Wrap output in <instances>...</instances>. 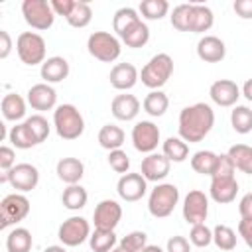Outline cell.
<instances>
[{
  "instance_id": "1",
  "label": "cell",
  "mask_w": 252,
  "mask_h": 252,
  "mask_svg": "<svg viewBox=\"0 0 252 252\" xmlns=\"http://www.w3.org/2000/svg\"><path fill=\"white\" fill-rule=\"evenodd\" d=\"M213 124L215 112L207 102L189 104L179 112V138L189 144H197L213 130Z\"/></svg>"
},
{
  "instance_id": "2",
  "label": "cell",
  "mask_w": 252,
  "mask_h": 252,
  "mask_svg": "<svg viewBox=\"0 0 252 252\" xmlns=\"http://www.w3.org/2000/svg\"><path fill=\"white\" fill-rule=\"evenodd\" d=\"M53 126L59 138L77 140L85 132V118L75 104H59L53 110Z\"/></svg>"
},
{
  "instance_id": "3",
  "label": "cell",
  "mask_w": 252,
  "mask_h": 252,
  "mask_svg": "<svg viewBox=\"0 0 252 252\" xmlns=\"http://www.w3.org/2000/svg\"><path fill=\"white\" fill-rule=\"evenodd\" d=\"M173 73V59L167 53H158L154 55L140 71L142 85H146L152 91H159L171 77Z\"/></svg>"
},
{
  "instance_id": "4",
  "label": "cell",
  "mask_w": 252,
  "mask_h": 252,
  "mask_svg": "<svg viewBox=\"0 0 252 252\" xmlns=\"http://www.w3.org/2000/svg\"><path fill=\"white\" fill-rule=\"evenodd\" d=\"M179 203V189L173 183H158L148 199V211L156 219H165Z\"/></svg>"
},
{
  "instance_id": "5",
  "label": "cell",
  "mask_w": 252,
  "mask_h": 252,
  "mask_svg": "<svg viewBox=\"0 0 252 252\" xmlns=\"http://www.w3.org/2000/svg\"><path fill=\"white\" fill-rule=\"evenodd\" d=\"M87 49L94 59H98L102 63H112L122 53L120 39L108 32H93L87 39Z\"/></svg>"
},
{
  "instance_id": "6",
  "label": "cell",
  "mask_w": 252,
  "mask_h": 252,
  "mask_svg": "<svg viewBox=\"0 0 252 252\" xmlns=\"http://www.w3.org/2000/svg\"><path fill=\"white\" fill-rule=\"evenodd\" d=\"M16 51L26 65H43L45 61V39L35 32H22L16 39Z\"/></svg>"
},
{
  "instance_id": "7",
  "label": "cell",
  "mask_w": 252,
  "mask_h": 252,
  "mask_svg": "<svg viewBox=\"0 0 252 252\" xmlns=\"http://www.w3.org/2000/svg\"><path fill=\"white\" fill-rule=\"evenodd\" d=\"M22 16L28 26L33 30H49L55 22V12L51 8V2L47 0H24L22 2Z\"/></svg>"
},
{
  "instance_id": "8",
  "label": "cell",
  "mask_w": 252,
  "mask_h": 252,
  "mask_svg": "<svg viewBox=\"0 0 252 252\" xmlns=\"http://www.w3.org/2000/svg\"><path fill=\"white\" fill-rule=\"evenodd\" d=\"M0 181H8L16 189V193L18 191L20 193H28V191L37 187V183H39V169L35 165H32V163H26V161L24 163H16L10 171H4Z\"/></svg>"
},
{
  "instance_id": "9",
  "label": "cell",
  "mask_w": 252,
  "mask_h": 252,
  "mask_svg": "<svg viewBox=\"0 0 252 252\" xmlns=\"http://www.w3.org/2000/svg\"><path fill=\"white\" fill-rule=\"evenodd\" d=\"M30 213V201L24 193H10L0 203V226L8 228L10 224H16L24 220Z\"/></svg>"
},
{
  "instance_id": "10",
  "label": "cell",
  "mask_w": 252,
  "mask_h": 252,
  "mask_svg": "<svg viewBox=\"0 0 252 252\" xmlns=\"http://www.w3.org/2000/svg\"><path fill=\"white\" fill-rule=\"evenodd\" d=\"M57 236H59L63 246H71V248L79 246L91 236V224L83 217H69L67 220L61 222Z\"/></svg>"
},
{
  "instance_id": "11",
  "label": "cell",
  "mask_w": 252,
  "mask_h": 252,
  "mask_svg": "<svg viewBox=\"0 0 252 252\" xmlns=\"http://www.w3.org/2000/svg\"><path fill=\"white\" fill-rule=\"evenodd\" d=\"M132 144L142 154H154L159 144V128L152 120H140L132 128Z\"/></svg>"
},
{
  "instance_id": "12",
  "label": "cell",
  "mask_w": 252,
  "mask_h": 252,
  "mask_svg": "<svg viewBox=\"0 0 252 252\" xmlns=\"http://www.w3.org/2000/svg\"><path fill=\"white\" fill-rule=\"evenodd\" d=\"M209 215V197L199 191L193 189L185 195L183 199V219L187 220V224H203L207 220Z\"/></svg>"
},
{
  "instance_id": "13",
  "label": "cell",
  "mask_w": 252,
  "mask_h": 252,
  "mask_svg": "<svg viewBox=\"0 0 252 252\" xmlns=\"http://www.w3.org/2000/svg\"><path fill=\"white\" fill-rule=\"evenodd\" d=\"M122 219V207L118 201L114 199H102L96 207H94V213H93V222H94V228H100V230H114L118 226Z\"/></svg>"
},
{
  "instance_id": "14",
  "label": "cell",
  "mask_w": 252,
  "mask_h": 252,
  "mask_svg": "<svg viewBox=\"0 0 252 252\" xmlns=\"http://www.w3.org/2000/svg\"><path fill=\"white\" fill-rule=\"evenodd\" d=\"M148 191V181L142 173H124L120 175L118 183H116V193L122 201L126 203H134L140 201Z\"/></svg>"
},
{
  "instance_id": "15",
  "label": "cell",
  "mask_w": 252,
  "mask_h": 252,
  "mask_svg": "<svg viewBox=\"0 0 252 252\" xmlns=\"http://www.w3.org/2000/svg\"><path fill=\"white\" fill-rule=\"evenodd\" d=\"M211 199L219 205H226L232 203L236 199L238 193V181L234 175H219V177H211Z\"/></svg>"
},
{
  "instance_id": "16",
  "label": "cell",
  "mask_w": 252,
  "mask_h": 252,
  "mask_svg": "<svg viewBox=\"0 0 252 252\" xmlns=\"http://www.w3.org/2000/svg\"><path fill=\"white\" fill-rule=\"evenodd\" d=\"M28 104L33 108V110H51V108H57V93L51 85L47 83H37V85H32L28 89Z\"/></svg>"
},
{
  "instance_id": "17",
  "label": "cell",
  "mask_w": 252,
  "mask_h": 252,
  "mask_svg": "<svg viewBox=\"0 0 252 252\" xmlns=\"http://www.w3.org/2000/svg\"><path fill=\"white\" fill-rule=\"evenodd\" d=\"M171 169V161L163 156V154H148L144 159H142V167H140V173L146 177V181H161L167 177Z\"/></svg>"
},
{
  "instance_id": "18",
  "label": "cell",
  "mask_w": 252,
  "mask_h": 252,
  "mask_svg": "<svg viewBox=\"0 0 252 252\" xmlns=\"http://www.w3.org/2000/svg\"><path fill=\"white\" fill-rule=\"evenodd\" d=\"M211 100L219 106H234L240 96V87L230 79H219L209 89Z\"/></svg>"
},
{
  "instance_id": "19",
  "label": "cell",
  "mask_w": 252,
  "mask_h": 252,
  "mask_svg": "<svg viewBox=\"0 0 252 252\" xmlns=\"http://www.w3.org/2000/svg\"><path fill=\"white\" fill-rule=\"evenodd\" d=\"M226 55V45L217 35H203L197 41V57L205 63H219Z\"/></svg>"
},
{
  "instance_id": "20",
  "label": "cell",
  "mask_w": 252,
  "mask_h": 252,
  "mask_svg": "<svg viewBox=\"0 0 252 252\" xmlns=\"http://www.w3.org/2000/svg\"><path fill=\"white\" fill-rule=\"evenodd\" d=\"M138 79H140V73L132 63H116L108 75V81L116 91L132 89L138 83Z\"/></svg>"
},
{
  "instance_id": "21",
  "label": "cell",
  "mask_w": 252,
  "mask_h": 252,
  "mask_svg": "<svg viewBox=\"0 0 252 252\" xmlns=\"http://www.w3.org/2000/svg\"><path fill=\"white\" fill-rule=\"evenodd\" d=\"M110 110H112V116L116 120H122V122H130L138 116L140 112V100L134 96V94H116L110 102Z\"/></svg>"
},
{
  "instance_id": "22",
  "label": "cell",
  "mask_w": 252,
  "mask_h": 252,
  "mask_svg": "<svg viewBox=\"0 0 252 252\" xmlns=\"http://www.w3.org/2000/svg\"><path fill=\"white\" fill-rule=\"evenodd\" d=\"M41 79L51 85V83H61L69 77V63L65 57H59V55H53V57H47L41 65Z\"/></svg>"
},
{
  "instance_id": "23",
  "label": "cell",
  "mask_w": 252,
  "mask_h": 252,
  "mask_svg": "<svg viewBox=\"0 0 252 252\" xmlns=\"http://www.w3.org/2000/svg\"><path fill=\"white\" fill-rule=\"evenodd\" d=\"M57 177L67 185H77L85 175V165L79 158H61L55 167Z\"/></svg>"
},
{
  "instance_id": "24",
  "label": "cell",
  "mask_w": 252,
  "mask_h": 252,
  "mask_svg": "<svg viewBox=\"0 0 252 252\" xmlns=\"http://www.w3.org/2000/svg\"><path fill=\"white\" fill-rule=\"evenodd\" d=\"M215 24V14L209 6L205 4H191L189 12V32L193 33H205L213 28Z\"/></svg>"
},
{
  "instance_id": "25",
  "label": "cell",
  "mask_w": 252,
  "mask_h": 252,
  "mask_svg": "<svg viewBox=\"0 0 252 252\" xmlns=\"http://www.w3.org/2000/svg\"><path fill=\"white\" fill-rule=\"evenodd\" d=\"M124 138H126L124 130L120 126H116V124H104L98 130V144H100V148H104L108 152L120 150L122 144H124Z\"/></svg>"
},
{
  "instance_id": "26",
  "label": "cell",
  "mask_w": 252,
  "mask_h": 252,
  "mask_svg": "<svg viewBox=\"0 0 252 252\" xmlns=\"http://www.w3.org/2000/svg\"><path fill=\"white\" fill-rule=\"evenodd\" d=\"M120 39L128 45V47H132V49H138V47H144L148 41H150V28H148V24L146 22H136L134 26H130L122 35H120Z\"/></svg>"
},
{
  "instance_id": "27",
  "label": "cell",
  "mask_w": 252,
  "mask_h": 252,
  "mask_svg": "<svg viewBox=\"0 0 252 252\" xmlns=\"http://www.w3.org/2000/svg\"><path fill=\"white\" fill-rule=\"evenodd\" d=\"M2 114L10 122L22 120L26 116V100L16 93L4 94V98H2Z\"/></svg>"
},
{
  "instance_id": "28",
  "label": "cell",
  "mask_w": 252,
  "mask_h": 252,
  "mask_svg": "<svg viewBox=\"0 0 252 252\" xmlns=\"http://www.w3.org/2000/svg\"><path fill=\"white\" fill-rule=\"evenodd\" d=\"M32 232L24 226H16L6 236V250L8 252H30L32 250Z\"/></svg>"
},
{
  "instance_id": "29",
  "label": "cell",
  "mask_w": 252,
  "mask_h": 252,
  "mask_svg": "<svg viewBox=\"0 0 252 252\" xmlns=\"http://www.w3.org/2000/svg\"><path fill=\"white\" fill-rule=\"evenodd\" d=\"M87 201H89V193H87V189L83 187V185H67L65 189H63V195H61V203H63V207L65 209H69V211H79V209H83L85 205H87Z\"/></svg>"
},
{
  "instance_id": "30",
  "label": "cell",
  "mask_w": 252,
  "mask_h": 252,
  "mask_svg": "<svg viewBox=\"0 0 252 252\" xmlns=\"http://www.w3.org/2000/svg\"><path fill=\"white\" fill-rule=\"evenodd\" d=\"M228 158L232 159L234 167L240 169L242 173L252 175V146L246 144H234L228 148Z\"/></svg>"
},
{
  "instance_id": "31",
  "label": "cell",
  "mask_w": 252,
  "mask_h": 252,
  "mask_svg": "<svg viewBox=\"0 0 252 252\" xmlns=\"http://www.w3.org/2000/svg\"><path fill=\"white\" fill-rule=\"evenodd\" d=\"M163 156L169 159V161H173V163H181V161H185L187 159V156H189V144L185 142V140H181L179 136H169L165 142H163Z\"/></svg>"
},
{
  "instance_id": "32",
  "label": "cell",
  "mask_w": 252,
  "mask_h": 252,
  "mask_svg": "<svg viewBox=\"0 0 252 252\" xmlns=\"http://www.w3.org/2000/svg\"><path fill=\"white\" fill-rule=\"evenodd\" d=\"M142 106H144V110H146L150 116L158 118V116H163L165 110L169 108V98H167V94H165L163 91H150V93L146 94Z\"/></svg>"
},
{
  "instance_id": "33",
  "label": "cell",
  "mask_w": 252,
  "mask_h": 252,
  "mask_svg": "<svg viewBox=\"0 0 252 252\" xmlns=\"http://www.w3.org/2000/svg\"><path fill=\"white\" fill-rule=\"evenodd\" d=\"M217 161H219V154H215L211 150H199L191 158V167H193V171H197L201 175H213Z\"/></svg>"
},
{
  "instance_id": "34",
  "label": "cell",
  "mask_w": 252,
  "mask_h": 252,
  "mask_svg": "<svg viewBox=\"0 0 252 252\" xmlns=\"http://www.w3.org/2000/svg\"><path fill=\"white\" fill-rule=\"evenodd\" d=\"M67 24L71 28H87L93 20V10H91V4L87 0H75V6L71 10V14L65 18Z\"/></svg>"
},
{
  "instance_id": "35",
  "label": "cell",
  "mask_w": 252,
  "mask_h": 252,
  "mask_svg": "<svg viewBox=\"0 0 252 252\" xmlns=\"http://www.w3.org/2000/svg\"><path fill=\"white\" fill-rule=\"evenodd\" d=\"M8 140H10L12 146L18 148V150H30V148L37 146V142H35V138L32 136L30 128L26 126V122L12 126V130L8 132Z\"/></svg>"
},
{
  "instance_id": "36",
  "label": "cell",
  "mask_w": 252,
  "mask_h": 252,
  "mask_svg": "<svg viewBox=\"0 0 252 252\" xmlns=\"http://www.w3.org/2000/svg\"><path fill=\"white\" fill-rule=\"evenodd\" d=\"M230 124L234 128V132H238V134L252 132V108H248L244 104H236L230 112Z\"/></svg>"
},
{
  "instance_id": "37",
  "label": "cell",
  "mask_w": 252,
  "mask_h": 252,
  "mask_svg": "<svg viewBox=\"0 0 252 252\" xmlns=\"http://www.w3.org/2000/svg\"><path fill=\"white\" fill-rule=\"evenodd\" d=\"M89 244H91L93 252H110L116 246V234H114V230L94 228V232H91V236H89Z\"/></svg>"
},
{
  "instance_id": "38",
  "label": "cell",
  "mask_w": 252,
  "mask_h": 252,
  "mask_svg": "<svg viewBox=\"0 0 252 252\" xmlns=\"http://www.w3.org/2000/svg\"><path fill=\"white\" fill-rule=\"evenodd\" d=\"M142 18L138 16V10L130 8V6H124L120 10L114 12V18H112V28L118 35H122L130 26H134L136 22H140Z\"/></svg>"
},
{
  "instance_id": "39",
  "label": "cell",
  "mask_w": 252,
  "mask_h": 252,
  "mask_svg": "<svg viewBox=\"0 0 252 252\" xmlns=\"http://www.w3.org/2000/svg\"><path fill=\"white\" fill-rule=\"evenodd\" d=\"M213 242H215V246L219 250L230 252L236 246V232L226 224H217L213 228Z\"/></svg>"
},
{
  "instance_id": "40",
  "label": "cell",
  "mask_w": 252,
  "mask_h": 252,
  "mask_svg": "<svg viewBox=\"0 0 252 252\" xmlns=\"http://www.w3.org/2000/svg\"><path fill=\"white\" fill-rule=\"evenodd\" d=\"M167 12H169L167 0H142L140 2V14L146 20H161L163 16H167Z\"/></svg>"
},
{
  "instance_id": "41",
  "label": "cell",
  "mask_w": 252,
  "mask_h": 252,
  "mask_svg": "<svg viewBox=\"0 0 252 252\" xmlns=\"http://www.w3.org/2000/svg\"><path fill=\"white\" fill-rule=\"evenodd\" d=\"M24 122H26V126L30 128V132H32V136L35 138V142H37V144H41V142H45V140H47L49 130H51V126H49L47 118H43L41 114H32V116H30V118H26Z\"/></svg>"
},
{
  "instance_id": "42",
  "label": "cell",
  "mask_w": 252,
  "mask_h": 252,
  "mask_svg": "<svg viewBox=\"0 0 252 252\" xmlns=\"http://www.w3.org/2000/svg\"><path fill=\"white\" fill-rule=\"evenodd\" d=\"M118 246L126 252H142L148 246V234L144 230H132V232H128L126 236L120 238Z\"/></svg>"
},
{
  "instance_id": "43",
  "label": "cell",
  "mask_w": 252,
  "mask_h": 252,
  "mask_svg": "<svg viewBox=\"0 0 252 252\" xmlns=\"http://www.w3.org/2000/svg\"><path fill=\"white\" fill-rule=\"evenodd\" d=\"M189 242L197 248H207L213 242V230L203 222V224H193L189 232Z\"/></svg>"
},
{
  "instance_id": "44",
  "label": "cell",
  "mask_w": 252,
  "mask_h": 252,
  "mask_svg": "<svg viewBox=\"0 0 252 252\" xmlns=\"http://www.w3.org/2000/svg\"><path fill=\"white\" fill-rule=\"evenodd\" d=\"M189 12H191V4H179L173 8L169 20L171 26L179 32H189Z\"/></svg>"
},
{
  "instance_id": "45",
  "label": "cell",
  "mask_w": 252,
  "mask_h": 252,
  "mask_svg": "<svg viewBox=\"0 0 252 252\" xmlns=\"http://www.w3.org/2000/svg\"><path fill=\"white\" fill-rule=\"evenodd\" d=\"M108 165L116 171V173H128L130 169V158L124 150H112L108 152Z\"/></svg>"
},
{
  "instance_id": "46",
  "label": "cell",
  "mask_w": 252,
  "mask_h": 252,
  "mask_svg": "<svg viewBox=\"0 0 252 252\" xmlns=\"http://www.w3.org/2000/svg\"><path fill=\"white\" fill-rule=\"evenodd\" d=\"M167 252H191V242L181 236V234H175L167 240V246H165Z\"/></svg>"
},
{
  "instance_id": "47",
  "label": "cell",
  "mask_w": 252,
  "mask_h": 252,
  "mask_svg": "<svg viewBox=\"0 0 252 252\" xmlns=\"http://www.w3.org/2000/svg\"><path fill=\"white\" fill-rule=\"evenodd\" d=\"M16 165V152L10 146H2L0 148V167L4 171H10Z\"/></svg>"
},
{
  "instance_id": "48",
  "label": "cell",
  "mask_w": 252,
  "mask_h": 252,
  "mask_svg": "<svg viewBox=\"0 0 252 252\" xmlns=\"http://www.w3.org/2000/svg\"><path fill=\"white\" fill-rule=\"evenodd\" d=\"M234 12L242 20H252V0H234Z\"/></svg>"
},
{
  "instance_id": "49",
  "label": "cell",
  "mask_w": 252,
  "mask_h": 252,
  "mask_svg": "<svg viewBox=\"0 0 252 252\" xmlns=\"http://www.w3.org/2000/svg\"><path fill=\"white\" fill-rule=\"evenodd\" d=\"M73 6H75V0H51V8H53L55 16L67 18V16L71 14Z\"/></svg>"
},
{
  "instance_id": "50",
  "label": "cell",
  "mask_w": 252,
  "mask_h": 252,
  "mask_svg": "<svg viewBox=\"0 0 252 252\" xmlns=\"http://www.w3.org/2000/svg\"><path fill=\"white\" fill-rule=\"evenodd\" d=\"M238 234L242 236V240L246 242V246L252 248V220L240 219V222H238Z\"/></svg>"
},
{
  "instance_id": "51",
  "label": "cell",
  "mask_w": 252,
  "mask_h": 252,
  "mask_svg": "<svg viewBox=\"0 0 252 252\" xmlns=\"http://www.w3.org/2000/svg\"><path fill=\"white\" fill-rule=\"evenodd\" d=\"M238 213H240V219H248L252 220V193H246L240 203H238Z\"/></svg>"
},
{
  "instance_id": "52",
  "label": "cell",
  "mask_w": 252,
  "mask_h": 252,
  "mask_svg": "<svg viewBox=\"0 0 252 252\" xmlns=\"http://www.w3.org/2000/svg\"><path fill=\"white\" fill-rule=\"evenodd\" d=\"M12 51V37L6 30H0V59H6Z\"/></svg>"
},
{
  "instance_id": "53",
  "label": "cell",
  "mask_w": 252,
  "mask_h": 252,
  "mask_svg": "<svg viewBox=\"0 0 252 252\" xmlns=\"http://www.w3.org/2000/svg\"><path fill=\"white\" fill-rule=\"evenodd\" d=\"M242 94L246 96V100L252 102V79H248V81L242 85Z\"/></svg>"
},
{
  "instance_id": "54",
  "label": "cell",
  "mask_w": 252,
  "mask_h": 252,
  "mask_svg": "<svg viewBox=\"0 0 252 252\" xmlns=\"http://www.w3.org/2000/svg\"><path fill=\"white\" fill-rule=\"evenodd\" d=\"M43 252H67L65 246H59V244H53V246H47Z\"/></svg>"
},
{
  "instance_id": "55",
  "label": "cell",
  "mask_w": 252,
  "mask_h": 252,
  "mask_svg": "<svg viewBox=\"0 0 252 252\" xmlns=\"http://www.w3.org/2000/svg\"><path fill=\"white\" fill-rule=\"evenodd\" d=\"M142 252H163V250H161L159 246H156V244H148V246H146Z\"/></svg>"
},
{
  "instance_id": "56",
  "label": "cell",
  "mask_w": 252,
  "mask_h": 252,
  "mask_svg": "<svg viewBox=\"0 0 252 252\" xmlns=\"http://www.w3.org/2000/svg\"><path fill=\"white\" fill-rule=\"evenodd\" d=\"M110 252H126V250H122V248H120V246H116V248H112V250H110Z\"/></svg>"
}]
</instances>
